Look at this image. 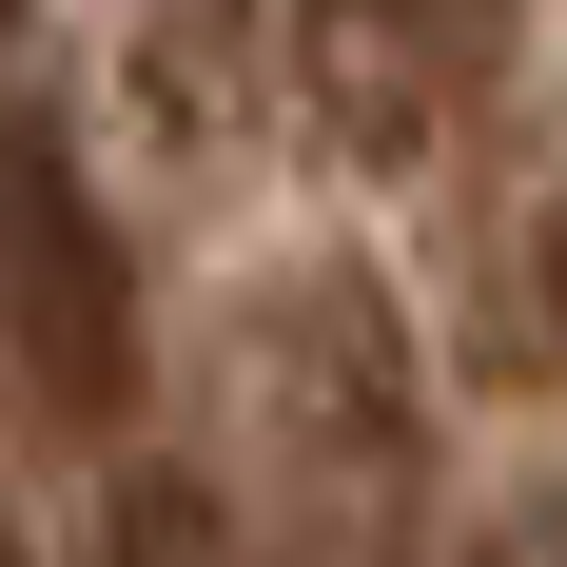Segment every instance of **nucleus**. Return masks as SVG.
I'll use <instances>...</instances> for the list:
<instances>
[{
    "instance_id": "f03ea898",
    "label": "nucleus",
    "mask_w": 567,
    "mask_h": 567,
    "mask_svg": "<svg viewBox=\"0 0 567 567\" xmlns=\"http://www.w3.org/2000/svg\"><path fill=\"white\" fill-rule=\"evenodd\" d=\"M275 59H293L333 157L431 176L489 117V79H509V0H275Z\"/></svg>"
},
{
    "instance_id": "7ed1b4c3",
    "label": "nucleus",
    "mask_w": 567,
    "mask_h": 567,
    "mask_svg": "<svg viewBox=\"0 0 567 567\" xmlns=\"http://www.w3.org/2000/svg\"><path fill=\"white\" fill-rule=\"evenodd\" d=\"M255 392H275L293 431V489L352 528H392V489L431 470V392H411V333L372 275H293L275 313H255Z\"/></svg>"
},
{
    "instance_id": "f257e3e1",
    "label": "nucleus",
    "mask_w": 567,
    "mask_h": 567,
    "mask_svg": "<svg viewBox=\"0 0 567 567\" xmlns=\"http://www.w3.org/2000/svg\"><path fill=\"white\" fill-rule=\"evenodd\" d=\"M0 392L59 451H99L117 411H137V275H117L99 157L40 99H0Z\"/></svg>"
},
{
    "instance_id": "20e7f679",
    "label": "nucleus",
    "mask_w": 567,
    "mask_h": 567,
    "mask_svg": "<svg viewBox=\"0 0 567 567\" xmlns=\"http://www.w3.org/2000/svg\"><path fill=\"white\" fill-rule=\"evenodd\" d=\"M99 99H117V137H157L176 176H216L255 137V0H117L99 20Z\"/></svg>"
},
{
    "instance_id": "39448f33",
    "label": "nucleus",
    "mask_w": 567,
    "mask_h": 567,
    "mask_svg": "<svg viewBox=\"0 0 567 567\" xmlns=\"http://www.w3.org/2000/svg\"><path fill=\"white\" fill-rule=\"evenodd\" d=\"M117 567H275V548H255L196 470H137V489H117Z\"/></svg>"
}]
</instances>
